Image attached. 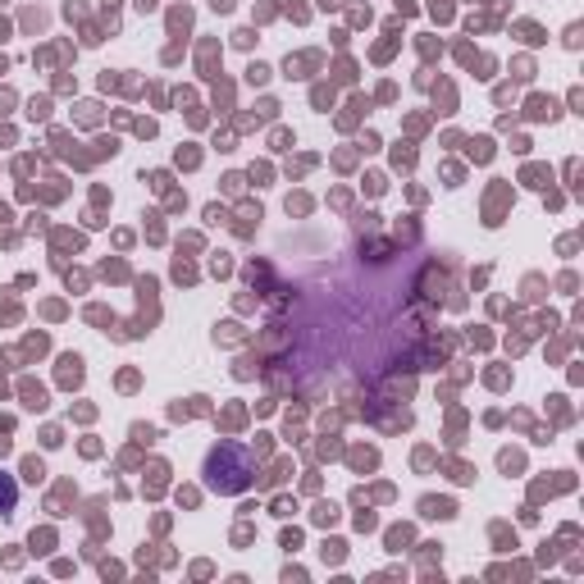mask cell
I'll return each mask as SVG.
<instances>
[{
	"label": "cell",
	"instance_id": "cell-1",
	"mask_svg": "<svg viewBox=\"0 0 584 584\" xmlns=\"http://www.w3.org/2000/svg\"><path fill=\"white\" fill-rule=\"evenodd\" d=\"M251 475H256L251 457L242 453V447H234V443H224L219 453H210V462H206V484L215 493H242L251 484Z\"/></svg>",
	"mask_w": 584,
	"mask_h": 584
},
{
	"label": "cell",
	"instance_id": "cell-2",
	"mask_svg": "<svg viewBox=\"0 0 584 584\" xmlns=\"http://www.w3.org/2000/svg\"><path fill=\"white\" fill-rule=\"evenodd\" d=\"M14 507H19V484H14V475L0 471V516H10Z\"/></svg>",
	"mask_w": 584,
	"mask_h": 584
}]
</instances>
